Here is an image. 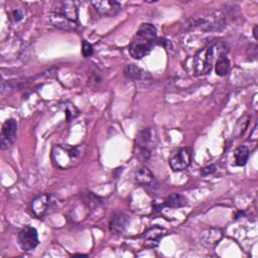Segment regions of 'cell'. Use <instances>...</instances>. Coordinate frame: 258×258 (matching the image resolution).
Instances as JSON below:
<instances>
[{
  "label": "cell",
  "mask_w": 258,
  "mask_h": 258,
  "mask_svg": "<svg viewBox=\"0 0 258 258\" xmlns=\"http://www.w3.org/2000/svg\"><path fill=\"white\" fill-rule=\"evenodd\" d=\"M78 7L73 1L53 2L49 14L52 25L62 30H75L78 27Z\"/></svg>",
  "instance_id": "obj_1"
},
{
  "label": "cell",
  "mask_w": 258,
  "mask_h": 258,
  "mask_svg": "<svg viewBox=\"0 0 258 258\" xmlns=\"http://www.w3.org/2000/svg\"><path fill=\"white\" fill-rule=\"evenodd\" d=\"M156 41V28L151 23H142L129 44V53L135 59H141L152 49Z\"/></svg>",
  "instance_id": "obj_2"
},
{
  "label": "cell",
  "mask_w": 258,
  "mask_h": 258,
  "mask_svg": "<svg viewBox=\"0 0 258 258\" xmlns=\"http://www.w3.org/2000/svg\"><path fill=\"white\" fill-rule=\"evenodd\" d=\"M228 46L224 41H216L210 45L201 48L195 56V75L202 76L209 74L222 54H227Z\"/></svg>",
  "instance_id": "obj_3"
},
{
  "label": "cell",
  "mask_w": 258,
  "mask_h": 258,
  "mask_svg": "<svg viewBox=\"0 0 258 258\" xmlns=\"http://www.w3.org/2000/svg\"><path fill=\"white\" fill-rule=\"evenodd\" d=\"M80 146L68 144H55L51 150V158L54 165L60 169H68L76 165L81 158Z\"/></svg>",
  "instance_id": "obj_4"
},
{
  "label": "cell",
  "mask_w": 258,
  "mask_h": 258,
  "mask_svg": "<svg viewBox=\"0 0 258 258\" xmlns=\"http://www.w3.org/2000/svg\"><path fill=\"white\" fill-rule=\"evenodd\" d=\"M186 25L207 32L220 31L226 25V16L221 10H212L190 18Z\"/></svg>",
  "instance_id": "obj_5"
},
{
  "label": "cell",
  "mask_w": 258,
  "mask_h": 258,
  "mask_svg": "<svg viewBox=\"0 0 258 258\" xmlns=\"http://www.w3.org/2000/svg\"><path fill=\"white\" fill-rule=\"evenodd\" d=\"M17 242L21 250L24 252H29L35 249L38 245V234L35 228L31 226H25L17 236Z\"/></svg>",
  "instance_id": "obj_6"
},
{
  "label": "cell",
  "mask_w": 258,
  "mask_h": 258,
  "mask_svg": "<svg viewBox=\"0 0 258 258\" xmlns=\"http://www.w3.org/2000/svg\"><path fill=\"white\" fill-rule=\"evenodd\" d=\"M192 150L190 147H182L178 149L170 158L169 165L173 171H181L186 169L191 161Z\"/></svg>",
  "instance_id": "obj_7"
},
{
  "label": "cell",
  "mask_w": 258,
  "mask_h": 258,
  "mask_svg": "<svg viewBox=\"0 0 258 258\" xmlns=\"http://www.w3.org/2000/svg\"><path fill=\"white\" fill-rule=\"evenodd\" d=\"M17 138V122L15 119L10 118L6 120L1 129L0 143L2 149H7L10 147Z\"/></svg>",
  "instance_id": "obj_8"
},
{
  "label": "cell",
  "mask_w": 258,
  "mask_h": 258,
  "mask_svg": "<svg viewBox=\"0 0 258 258\" xmlns=\"http://www.w3.org/2000/svg\"><path fill=\"white\" fill-rule=\"evenodd\" d=\"M52 206V199L50 195L42 194L37 196L30 205L31 212L35 217L41 218L45 216Z\"/></svg>",
  "instance_id": "obj_9"
},
{
  "label": "cell",
  "mask_w": 258,
  "mask_h": 258,
  "mask_svg": "<svg viewBox=\"0 0 258 258\" xmlns=\"http://www.w3.org/2000/svg\"><path fill=\"white\" fill-rule=\"evenodd\" d=\"M91 3L96 9V11L103 16H114L118 14L122 9L121 4L114 0L113 1H110V0L92 1Z\"/></svg>",
  "instance_id": "obj_10"
},
{
  "label": "cell",
  "mask_w": 258,
  "mask_h": 258,
  "mask_svg": "<svg viewBox=\"0 0 258 258\" xmlns=\"http://www.w3.org/2000/svg\"><path fill=\"white\" fill-rule=\"evenodd\" d=\"M129 217L124 213L114 214L109 222V229L111 233L115 235L123 234L129 224Z\"/></svg>",
  "instance_id": "obj_11"
},
{
  "label": "cell",
  "mask_w": 258,
  "mask_h": 258,
  "mask_svg": "<svg viewBox=\"0 0 258 258\" xmlns=\"http://www.w3.org/2000/svg\"><path fill=\"white\" fill-rule=\"evenodd\" d=\"M223 235V231L220 228H210L202 234L203 244L209 248H213L222 240Z\"/></svg>",
  "instance_id": "obj_12"
},
{
  "label": "cell",
  "mask_w": 258,
  "mask_h": 258,
  "mask_svg": "<svg viewBox=\"0 0 258 258\" xmlns=\"http://www.w3.org/2000/svg\"><path fill=\"white\" fill-rule=\"evenodd\" d=\"M165 233H166V231L162 227L153 226V227L147 229L143 233L144 242L146 245L149 243L151 247L156 246L158 244V242L160 241V239L165 235Z\"/></svg>",
  "instance_id": "obj_13"
},
{
  "label": "cell",
  "mask_w": 258,
  "mask_h": 258,
  "mask_svg": "<svg viewBox=\"0 0 258 258\" xmlns=\"http://www.w3.org/2000/svg\"><path fill=\"white\" fill-rule=\"evenodd\" d=\"M133 179L135 183L142 184V185H151L154 182V176L152 172L145 166L139 167L135 170Z\"/></svg>",
  "instance_id": "obj_14"
},
{
  "label": "cell",
  "mask_w": 258,
  "mask_h": 258,
  "mask_svg": "<svg viewBox=\"0 0 258 258\" xmlns=\"http://www.w3.org/2000/svg\"><path fill=\"white\" fill-rule=\"evenodd\" d=\"M152 139V132L150 129H143L140 131L135 139V146L137 149H149V144ZM150 150V149H149Z\"/></svg>",
  "instance_id": "obj_15"
},
{
  "label": "cell",
  "mask_w": 258,
  "mask_h": 258,
  "mask_svg": "<svg viewBox=\"0 0 258 258\" xmlns=\"http://www.w3.org/2000/svg\"><path fill=\"white\" fill-rule=\"evenodd\" d=\"M187 205V200L184 196L180 194H171L164 200V206L171 209H178L185 207Z\"/></svg>",
  "instance_id": "obj_16"
},
{
  "label": "cell",
  "mask_w": 258,
  "mask_h": 258,
  "mask_svg": "<svg viewBox=\"0 0 258 258\" xmlns=\"http://www.w3.org/2000/svg\"><path fill=\"white\" fill-rule=\"evenodd\" d=\"M124 75L126 78L135 81V80L144 79L147 73L135 64H127L124 70Z\"/></svg>",
  "instance_id": "obj_17"
},
{
  "label": "cell",
  "mask_w": 258,
  "mask_h": 258,
  "mask_svg": "<svg viewBox=\"0 0 258 258\" xmlns=\"http://www.w3.org/2000/svg\"><path fill=\"white\" fill-rule=\"evenodd\" d=\"M215 71L220 77H225L228 75L230 71V61L226 54H222L217 58L215 62Z\"/></svg>",
  "instance_id": "obj_18"
},
{
  "label": "cell",
  "mask_w": 258,
  "mask_h": 258,
  "mask_svg": "<svg viewBox=\"0 0 258 258\" xmlns=\"http://www.w3.org/2000/svg\"><path fill=\"white\" fill-rule=\"evenodd\" d=\"M249 148L246 145H240L236 148L234 152L235 157V163L238 166H243L246 164L248 158H249Z\"/></svg>",
  "instance_id": "obj_19"
},
{
  "label": "cell",
  "mask_w": 258,
  "mask_h": 258,
  "mask_svg": "<svg viewBox=\"0 0 258 258\" xmlns=\"http://www.w3.org/2000/svg\"><path fill=\"white\" fill-rule=\"evenodd\" d=\"M82 199H83V202L86 205V207L89 209H95L101 205V200L99 199V197L90 190L83 192Z\"/></svg>",
  "instance_id": "obj_20"
},
{
  "label": "cell",
  "mask_w": 258,
  "mask_h": 258,
  "mask_svg": "<svg viewBox=\"0 0 258 258\" xmlns=\"http://www.w3.org/2000/svg\"><path fill=\"white\" fill-rule=\"evenodd\" d=\"M249 121H250V116L247 115V114H245L243 117H241L239 119V121L237 122V124H236V126L234 128V135H235L236 138H238L241 135H243V133L245 132V130L248 127Z\"/></svg>",
  "instance_id": "obj_21"
},
{
  "label": "cell",
  "mask_w": 258,
  "mask_h": 258,
  "mask_svg": "<svg viewBox=\"0 0 258 258\" xmlns=\"http://www.w3.org/2000/svg\"><path fill=\"white\" fill-rule=\"evenodd\" d=\"M82 53L84 57H90L93 54V46L87 40H83L82 42Z\"/></svg>",
  "instance_id": "obj_22"
},
{
  "label": "cell",
  "mask_w": 258,
  "mask_h": 258,
  "mask_svg": "<svg viewBox=\"0 0 258 258\" xmlns=\"http://www.w3.org/2000/svg\"><path fill=\"white\" fill-rule=\"evenodd\" d=\"M23 16H24V13H23V11H22L21 9H19V8H16V9L12 10V12H11V18H12V20H13L14 22L20 21V20L23 18Z\"/></svg>",
  "instance_id": "obj_23"
},
{
  "label": "cell",
  "mask_w": 258,
  "mask_h": 258,
  "mask_svg": "<svg viewBox=\"0 0 258 258\" xmlns=\"http://www.w3.org/2000/svg\"><path fill=\"white\" fill-rule=\"evenodd\" d=\"M215 170H216V166H215V165H210V166L204 167V168L201 170V173H202V175L206 176V175H209L210 173H213Z\"/></svg>",
  "instance_id": "obj_24"
},
{
  "label": "cell",
  "mask_w": 258,
  "mask_h": 258,
  "mask_svg": "<svg viewBox=\"0 0 258 258\" xmlns=\"http://www.w3.org/2000/svg\"><path fill=\"white\" fill-rule=\"evenodd\" d=\"M253 35H254V38L257 39V25L254 26V29H253Z\"/></svg>",
  "instance_id": "obj_25"
}]
</instances>
